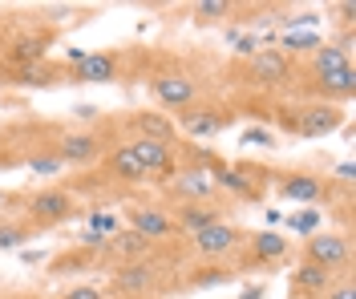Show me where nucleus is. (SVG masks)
<instances>
[{"mask_svg": "<svg viewBox=\"0 0 356 299\" xmlns=\"http://www.w3.org/2000/svg\"><path fill=\"white\" fill-rule=\"evenodd\" d=\"M251 65H255V73H264V77H271V81H279V77L288 73L283 57H279V53H271V49H264V53H251Z\"/></svg>", "mask_w": 356, "mask_h": 299, "instance_id": "obj_11", "label": "nucleus"}, {"mask_svg": "<svg viewBox=\"0 0 356 299\" xmlns=\"http://www.w3.org/2000/svg\"><path fill=\"white\" fill-rule=\"evenodd\" d=\"M194 247H199V255H227L235 247V231L215 222V226H207V231L194 235Z\"/></svg>", "mask_w": 356, "mask_h": 299, "instance_id": "obj_5", "label": "nucleus"}, {"mask_svg": "<svg viewBox=\"0 0 356 299\" xmlns=\"http://www.w3.org/2000/svg\"><path fill=\"white\" fill-rule=\"evenodd\" d=\"M21 239H25V235H21L16 226H0V247H16Z\"/></svg>", "mask_w": 356, "mask_h": 299, "instance_id": "obj_29", "label": "nucleus"}, {"mask_svg": "<svg viewBox=\"0 0 356 299\" xmlns=\"http://www.w3.org/2000/svg\"><path fill=\"white\" fill-rule=\"evenodd\" d=\"M283 49H320V37L316 33H288Z\"/></svg>", "mask_w": 356, "mask_h": 299, "instance_id": "obj_21", "label": "nucleus"}, {"mask_svg": "<svg viewBox=\"0 0 356 299\" xmlns=\"http://www.w3.org/2000/svg\"><path fill=\"white\" fill-rule=\"evenodd\" d=\"M182 226L199 235V231L215 226V211H207V207H203V211H199V207H190V211H182Z\"/></svg>", "mask_w": 356, "mask_h": 299, "instance_id": "obj_18", "label": "nucleus"}, {"mask_svg": "<svg viewBox=\"0 0 356 299\" xmlns=\"http://www.w3.org/2000/svg\"><path fill=\"white\" fill-rule=\"evenodd\" d=\"M154 93L166 105H186L194 97V81H186V77H162V81H154Z\"/></svg>", "mask_w": 356, "mask_h": 299, "instance_id": "obj_7", "label": "nucleus"}, {"mask_svg": "<svg viewBox=\"0 0 356 299\" xmlns=\"http://www.w3.org/2000/svg\"><path fill=\"white\" fill-rule=\"evenodd\" d=\"M283 247H288V243H283L279 235H259V239H255V251H259V255H267V259L283 255Z\"/></svg>", "mask_w": 356, "mask_h": 299, "instance_id": "obj_20", "label": "nucleus"}, {"mask_svg": "<svg viewBox=\"0 0 356 299\" xmlns=\"http://www.w3.org/2000/svg\"><path fill=\"white\" fill-rule=\"evenodd\" d=\"M243 142H247V146H271V133H267V129H247Z\"/></svg>", "mask_w": 356, "mask_h": 299, "instance_id": "obj_28", "label": "nucleus"}, {"mask_svg": "<svg viewBox=\"0 0 356 299\" xmlns=\"http://www.w3.org/2000/svg\"><path fill=\"white\" fill-rule=\"evenodd\" d=\"M296 287H300V291H320V287H328V267H320V263L300 267V271H296Z\"/></svg>", "mask_w": 356, "mask_h": 299, "instance_id": "obj_12", "label": "nucleus"}, {"mask_svg": "<svg viewBox=\"0 0 356 299\" xmlns=\"http://www.w3.org/2000/svg\"><path fill=\"white\" fill-rule=\"evenodd\" d=\"M186 129H190L194 138H211V133H219V118H211V114H190V118H186Z\"/></svg>", "mask_w": 356, "mask_h": 299, "instance_id": "obj_19", "label": "nucleus"}, {"mask_svg": "<svg viewBox=\"0 0 356 299\" xmlns=\"http://www.w3.org/2000/svg\"><path fill=\"white\" fill-rule=\"evenodd\" d=\"M150 283H154V279H150L146 267H126V271L118 275V287H122V291H146Z\"/></svg>", "mask_w": 356, "mask_h": 299, "instance_id": "obj_16", "label": "nucleus"}, {"mask_svg": "<svg viewBox=\"0 0 356 299\" xmlns=\"http://www.w3.org/2000/svg\"><path fill=\"white\" fill-rule=\"evenodd\" d=\"M316 222H320V214H316V211L300 214V218H292V226H296L300 235H308V231H316Z\"/></svg>", "mask_w": 356, "mask_h": 299, "instance_id": "obj_26", "label": "nucleus"}, {"mask_svg": "<svg viewBox=\"0 0 356 299\" xmlns=\"http://www.w3.org/2000/svg\"><path fill=\"white\" fill-rule=\"evenodd\" d=\"M134 218V235H142V239H166L170 231H175V222L166 218L162 211H150V207H142V211H130Z\"/></svg>", "mask_w": 356, "mask_h": 299, "instance_id": "obj_3", "label": "nucleus"}, {"mask_svg": "<svg viewBox=\"0 0 356 299\" xmlns=\"http://www.w3.org/2000/svg\"><path fill=\"white\" fill-rule=\"evenodd\" d=\"M324 86L348 93V89H353V65H348V69H340V73H332V77H324Z\"/></svg>", "mask_w": 356, "mask_h": 299, "instance_id": "obj_22", "label": "nucleus"}, {"mask_svg": "<svg viewBox=\"0 0 356 299\" xmlns=\"http://www.w3.org/2000/svg\"><path fill=\"white\" fill-rule=\"evenodd\" d=\"M114 174H118V178H130V182L146 178V170H142V162L134 158V150H130V146H122V150L114 154Z\"/></svg>", "mask_w": 356, "mask_h": 299, "instance_id": "obj_13", "label": "nucleus"}, {"mask_svg": "<svg viewBox=\"0 0 356 299\" xmlns=\"http://www.w3.org/2000/svg\"><path fill=\"white\" fill-rule=\"evenodd\" d=\"M316 69H320V77H332V73H340V69H348V57H344V49H324L320 44V53H316Z\"/></svg>", "mask_w": 356, "mask_h": 299, "instance_id": "obj_10", "label": "nucleus"}, {"mask_svg": "<svg viewBox=\"0 0 356 299\" xmlns=\"http://www.w3.org/2000/svg\"><path fill=\"white\" fill-rule=\"evenodd\" d=\"M219 182L222 186H227V190H239V194H247V190H251V186H247V182H243V178H239V174H219Z\"/></svg>", "mask_w": 356, "mask_h": 299, "instance_id": "obj_27", "label": "nucleus"}, {"mask_svg": "<svg viewBox=\"0 0 356 299\" xmlns=\"http://www.w3.org/2000/svg\"><path fill=\"white\" fill-rule=\"evenodd\" d=\"M44 44L41 41H21L16 44V61H41Z\"/></svg>", "mask_w": 356, "mask_h": 299, "instance_id": "obj_23", "label": "nucleus"}, {"mask_svg": "<svg viewBox=\"0 0 356 299\" xmlns=\"http://www.w3.org/2000/svg\"><path fill=\"white\" fill-rule=\"evenodd\" d=\"M308 251H312V263H320V267H336V263L348 259V243H344L340 235H320V239H312L308 243Z\"/></svg>", "mask_w": 356, "mask_h": 299, "instance_id": "obj_4", "label": "nucleus"}, {"mask_svg": "<svg viewBox=\"0 0 356 299\" xmlns=\"http://www.w3.org/2000/svg\"><path fill=\"white\" fill-rule=\"evenodd\" d=\"M283 194L296 198V203H312V198H320V182H316V178H292V182L283 186Z\"/></svg>", "mask_w": 356, "mask_h": 299, "instance_id": "obj_15", "label": "nucleus"}, {"mask_svg": "<svg viewBox=\"0 0 356 299\" xmlns=\"http://www.w3.org/2000/svg\"><path fill=\"white\" fill-rule=\"evenodd\" d=\"M77 77H81V81H110V77H114V57H105V53H86V61L77 65Z\"/></svg>", "mask_w": 356, "mask_h": 299, "instance_id": "obj_9", "label": "nucleus"}, {"mask_svg": "<svg viewBox=\"0 0 356 299\" xmlns=\"http://www.w3.org/2000/svg\"><path fill=\"white\" fill-rule=\"evenodd\" d=\"M69 299H101L97 287H77V291H69Z\"/></svg>", "mask_w": 356, "mask_h": 299, "instance_id": "obj_30", "label": "nucleus"}, {"mask_svg": "<svg viewBox=\"0 0 356 299\" xmlns=\"http://www.w3.org/2000/svg\"><path fill=\"white\" fill-rule=\"evenodd\" d=\"M340 122H344V114H340V109H332V105H312V109L300 114L296 133H304V138H324V133L340 129Z\"/></svg>", "mask_w": 356, "mask_h": 299, "instance_id": "obj_1", "label": "nucleus"}, {"mask_svg": "<svg viewBox=\"0 0 356 299\" xmlns=\"http://www.w3.org/2000/svg\"><path fill=\"white\" fill-rule=\"evenodd\" d=\"M320 16H312V12H300V16H292V25H316Z\"/></svg>", "mask_w": 356, "mask_h": 299, "instance_id": "obj_32", "label": "nucleus"}, {"mask_svg": "<svg viewBox=\"0 0 356 299\" xmlns=\"http://www.w3.org/2000/svg\"><path fill=\"white\" fill-rule=\"evenodd\" d=\"M0 211H4V194H0Z\"/></svg>", "mask_w": 356, "mask_h": 299, "instance_id": "obj_34", "label": "nucleus"}, {"mask_svg": "<svg viewBox=\"0 0 356 299\" xmlns=\"http://www.w3.org/2000/svg\"><path fill=\"white\" fill-rule=\"evenodd\" d=\"M29 170H33V174H57V170H61V158H33Z\"/></svg>", "mask_w": 356, "mask_h": 299, "instance_id": "obj_24", "label": "nucleus"}, {"mask_svg": "<svg viewBox=\"0 0 356 299\" xmlns=\"http://www.w3.org/2000/svg\"><path fill=\"white\" fill-rule=\"evenodd\" d=\"M73 211V203H69V194L65 190H44L33 198V214H41L49 222H57V218H65V214Z\"/></svg>", "mask_w": 356, "mask_h": 299, "instance_id": "obj_6", "label": "nucleus"}, {"mask_svg": "<svg viewBox=\"0 0 356 299\" xmlns=\"http://www.w3.org/2000/svg\"><path fill=\"white\" fill-rule=\"evenodd\" d=\"M138 126H142V133H146L150 142H166V138H170V122H166V118H158V114H142V118H138Z\"/></svg>", "mask_w": 356, "mask_h": 299, "instance_id": "obj_17", "label": "nucleus"}, {"mask_svg": "<svg viewBox=\"0 0 356 299\" xmlns=\"http://www.w3.org/2000/svg\"><path fill=\"white\" fill-rule=\"evenodd\" d=\"M97 138L93 133H69L65 138V146H61V162H86V158H93L97 154Z\"/></svg>", "mask_w": 356, "mask_h": 299, "instance_id": "obj_8", "label": "nucleus"}, {"mask_svg": "<svg viewBox=\"0 0 356 299\" xmlns=\"http://www.w3.org/2000/svg\"><path fill=\"white\" fill-rule=\"evenodd\" d=\"M73 118H81V122H89V118H97V109H93V105H77V109H73Z\"/></svg>", "mask_w": 356, "mask_h": 299, "instance_id": "obj_31", "label": "nucleus"}, {"mask_svg": "<svg viewBox=\"0 0 356 299\" xmlns=\"http://www.w3.org/2000/svg\"><path fill=\"white\" fill-rule=\"evenodd\" d=\"M178 190H182V194H190V198H207V194H211V190H215V182H211V174H182V178H178Z\"/></svg>", "mask_w": 356, "mask_h": 299, "instance_id": "obj_14", "label": "nucleus"}, {"mask_svg": "<svg viewBox=\"0 0 356 299\" xmlns=\"http://www.w3.org/2000/svg\"><path fill=\"white\" fill-rule=\"evenodd\" d=\"M134 158L142 162V170L146 174H170V146L166 142H150V138H138V142H130Z\"/></svg>", "mask_w": 356, "mask_h": 299, "instance_id": "obj_2", "label": "nucleus"}, {"mask_svg": "<svg viewBox=\"0 0 356 299\" xmlns=\"http://www.w3.org/2000/svg\"><path fill=\"white\" fill-rule=\"evenodd\" d=\"M222 12H227L222 0H203V4H194V16H222Z\"/></svg>", "mask_w": 356, "mask_h": 299, "instance_id": "obj_25", "label": "nucleus"}, {"mask_svg": "<svg viewBox=\"0 0 356 299\" xmlns=\"http://www.w3.org/2000/svg\"><path fill=\"white\" fill-rule=\"evenodd\" d=\"M332 299H356V296H353V287H340V291H336Z\"/></svg>", "mask_w": 356, "mask_h": 299, "instance_id": "obj_33", "label": "nucleus"}]
</instances>
